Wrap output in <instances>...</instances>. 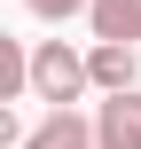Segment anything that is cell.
<instances>
[{
  "instance_id": "obj_5",
  "label": "cell",
  "mask_w": 141,
  "mask_h": 149,
  "mask_svg": "<svg viewBox=\"0 0 141 149\" xmlns=\"http://www.w3.org/2000/svg\"><path fill=\"white\" fill-rule=\"evenodd\" d=\"M94 39H141V0H86Z\"/></svg>"
},
{
  "instance_id": "obj_4",
  "label": "cell",
  "mask_w": 141,
  "mask_h": 149,
  "mask_svg": "<svg viewBox=\"0 0 141 149\" xmlns=\"http://www.w3.org/2000/svg\"><path fill=\"white\" fill-rule=\"evenodd\" d=\"M24 149H94V118H86L78 102H55V110L24 134Z\"/></svg>"
},
{
  "instance_id": "obj_3",
  "label": "cell",
  "mask_w": 141,
  "mask_h": 149,
  "mask_svg": "<svg viewBox=\"0 0 141 149\" xmlns=\"http://www.w3.org/2000/svg\"><path fill=\"white\" fill-rule=\"evenodd\" d=\"M141 39H86V71H94V94H118L141 79Z\"/></svg>"
},
{
  "instance_id": "obj_6",
  "label": "cell",
  "mask_w": 141,
  "mask_h": 149,
  "mask_svg": "<svg viewBox=\"0 0 141 149\" xmlns=\"http://www.w3.org/2000/svg\"><path fill=\"white\" fill-rule=\"evenodd\" d=\"M16 8H31L39 24H71V16H86V0H16Z\"/></svg>"
},
{
  "instance_id": "obj_7",
  "label": "cell",
  "mask_w": 141,
  "mask_h": 149,
  "mask_svg": "<svg viewBox=\"0 0 141 149\" xmlns=\"http://www.w3.org/2000/svg\"><path fill=\"white\" fill-rule=\"evenodd\" d=\"M24 134H31V126H24L16 110H0V149H24Z\"/></svg>"
},
{
  "instance_id": "obj_2",
  "label": "cell",
  "mask_w": 141,
  "mask_h": 149,
  "mask_svg": "<svg viewBox=\"0 0 141 149\" xmlns=\"http://www.w3.org/2000/svg\"><path fill=\"white\" fill-rule=\"evenodd\" d=\"M94 149H141V86H118L94 102Z\"/></svg>"
},
{
  "instance_id": "obj_1",
  "label": "cell",
  "mask_w": 141,
  "mask_h": 149,
  "mask_svg": "<svg viewBox=\"0 0 141 149\" xmlns=\"http://www.w3.org/2000/svg\"><path fill=\"white\" fill-rule=\"evenodd\" d=\"M94 94V71H86V47H71V39H39L31 47V102H86Z\"/></svg>"
}]
</instances>
